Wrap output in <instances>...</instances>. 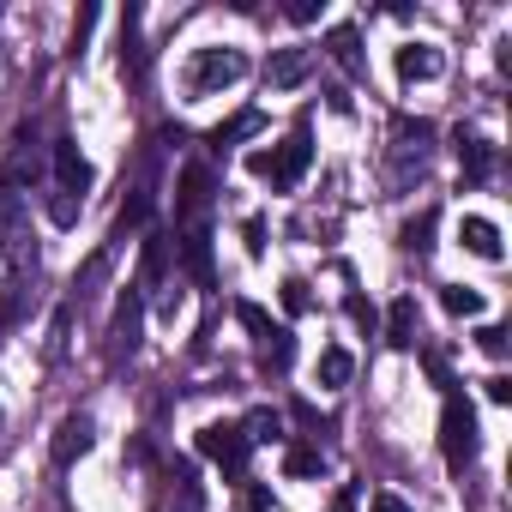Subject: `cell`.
Wrapping results in <instances>:
<instances>
[{"label":"cell","instance_id":"6da1fadb","mask_svg":"<svg viewBox=\"0 0 512 512\" xmlns=\"http://www.w3.org/2000/svg\"><path fill=\"white\" fill-rule=\"evenodd\" d=\"M308 163H314V139H308V121L284 139V145H272V151H253L247 157V169L260 175V181H272V193H296L302 187V175H308Z\"/></svg>","mask_w":512,"mask_h":512},{"label":"cell","instance_id":"7a4b0ae2","mask_svg":"<svg viewBox=\"0 0 512 512\" xmlns=\"http://www.w3.org/2000/svg\"><path fill=\"white\" fill-rule=\"evenodd\" d=\"M253 73V61H247V49H229V43H211V49H199L193 61H187V91L193 97H217V91H229V85H241Z\"/></svg>","mask_w":512,"mask_h":512},{"label":"cell","instance_id":"3957f363","mask_svg":"<svg viewBox=\"0 0 512 512\" xmlns=\"http://www.w3.org/2000/svg\"><path fill=\"white\" fill-rule=\"evenodd\" d=\"M440 452L452 470H470L482 452V428H476V410L464 392H446V404H440Z\"/></svg>","mask_w":512,"mask_h":512},{"label":"cell","instance_id":"277c9868","mask_svg":"<svg viewBox=\"0 0 512 512\" xmlns=\"http://www.w3.org/2000/svg\"><path fill=\"white\" fill-rule=\"evenodd\" d=\"M428 151H434V127L404 115V121L392 127V187H410V175L428 169Z\"/></svg>","mask_w":512,"mask_h":512},{"label":"cell","instance_id":"5b68a950","mask_svg":"<svg viewBox=\"0 0 512 512\" xmlns=\"http://www.w3.org/2000/svg\"><path fill=\"white\" fill-rule=\"evenodd\" d=\"M211 193H217L211 169H205V163H187V169H181V187H175V223H181V229L205 223V211H211Z\"/></svg>","mask_w":512,"mask_h":512},{"label":"cell","instance_id":"8992f818","mask_svg":"<svg viewBox=\"0 0 512 512\" xmlns=\"http://www.w3.org/2000/svg\"><path fill=\"white\" fill-rule=\"evenodd\" d=\"M139 332H145V296L127 284V296L115 302V320H109V362L133 356L139 350Z\"/></svg>","mask_w":512,"mask_h":512},{"label":"cell","instance_id":"52a82bcc","mask_svg":"<svg viewBox=\"0 0 512 512\" xmlns=\"http://www.w3.org/2000/svg\"><path fill=\"white\" fill-rule=\"evenodd\" d=\"M91 446H97V416H91V410H73V416H61V428H55V446H49V452H55V464H61V470H73V464H79Z\"/></svg>","mask_w":512,"mask_h":512},{"label":"cell","instance_id":"ba28073f","mask_svg":"<svg viewBox=\"0 0 512 512\" xmlns=\"http://www.w3.org/2000/svg\"><path fill=\"white\" fill-rule=\"evenodd\" d=\"M49 163H55V193H73V199L91 193V163H85L79 139H55L49 145Z\"/></svg>","mask_w":512,"mask_h":512},{"label":"cell","instance_id":"9c48e42d","mask_svg":"<svg viewBox=\"0 0 512 512\" xmlns=\"http://www.w3.org/2000/svg\"><path fill=\"white\" fill-rule=\"evenodd\" d=\"M199 452H205V458H217L229 476H241V464H247V452H253V446L241 440V428H235V422H205V428H199Z\"/></svg>","mask_w":512,"mask_h":512},{"label":"cell","instance_id":"30bf717a","mask_svg":"<svg viewBox=\"0 0 512 512\" xmlns=\"http://www.w3.org/2000/svg\"><path fill=\"white\" fill-rule=\"evenodd\" d=\"M446 73V55H440V43H404L398 49V85H428V79H440Z\"/></svg>","mask_w":512,"mask_h":512},{"label":"cell","instance_id":"8fae6325","mask_svg":"<svg viewBox=\"0 0 512 512\" xmlns=\"http://www.w3.org/2000/svg\"><path fill=\"white\" fill-rule=\"evenodd\" d=\"M308 73H314V55H308L302 43L272 49V61H266V85H272V91H296V85H308Z\"/></svg>","mask_w":512,"mask_h":512},{"label":"cell","instance_id":"7c38bea8","mask_svg":"<svg viewBox=\"0 0 512 512\" xmlns=\"http://www.w3.org/2000/svg\"><path fill=\"white\" fill-rule=\"evenodd\" d=\"M169 247H175V241H169L163 229H151V235H145V247H139V278H133V290H139V296L163 290V272H169Z\"/></svg>","mask_w":512,"mask_h":512},{"label":"cell","instance_id":"4fadbf2b","mask_svg":"<svg viewBox=\"0 0 512 512\" xmlns=\"http://www.w3.org/2000/svg\"><path fill=\"white\" fill-rule=\"evenodd\" d=\"M452 151H458V169H464V181H488V175H494V145H488L482 133L458 127V133H452Z\"/></svg>","mask_w":512,"mask_h":512},{"label":"cell","instance_id":"5bb4252c","mask_svg":"<svg viewBox=\"0 0 512 512\" xmlns=\"http://www.w3.org/2000/svg\"><path fill=\"white\" fill-rule=\"evenodd\" d=\"M458 247H464V253H476V260H488V266L506 253V247H500V223H494V217H476V211L458 223Z\"/></svg>","mask_w":512,"mask_h":512},{"label":"cell","instance_id":"9a60e30c","mask_svg":"<svg viewBox=\"0 0 512 512\" xmlns=\"http://www.w3.org/2000/svg\"><path fill=\"white\" fill-rule=\"evenodd\" d=\"M416 338H422L416 296H398V302L386 308V344H392V350H416Z\"/></svg>","mask_w":512,"mask_h":512},{"label":"cell","instance_id":"2e32d148","mask_svg":"<svg viewBox=\"0 0 512 512\" xmlns=\"http://www.w3.org/2000/svg\"><path fill=\"white\" fill-rule=\"evenodd\" d=\"M181 266L199 278V284H211V223H193V229H181Z\"/></svg>","mask_w":512,"mask_h":512},{"label":"cell","instance_id":"e0dca14e","mask_svg":"<svg viewBox=\"0 0 512 512\" xmlns=\"http://www.w3.org/2000/svg\"><path fill=\"white\" fill-rule=\"evenodd\" d=\"M326 55L350 73V79H362L368 73V61H362V31L356 25H332V37H326Z\"/></svg>","mask_w":512,"mask_h":512},{"label":"cell","instance_id":"ac0fdd59","mask_svg":"<svg viewBox=\"0 0 512 512\" xmlns=\"http://www.w3.org/2000/svg\"><path fill=\"white\" fill-rule=\"evenodd\" d=\"M37 278V272H31ZM31 278H7V296H0V338H7L31 308H37V290H31Z\"/></svg>","mask_w":512,"mask_h":512},{"label":"cell","instance_id":"d6986e66","mask_svg":"<svg viewBox=\"0 0 512 512\" xmlns=\"http://www.w3.org/2000/svg\"><path fill=\"white\" fill-rule=\"evenodd\" d=\"M235 428H241L247 446H284V416L266 410V404H260V410H247V422H235Z\"/></svg>","mask_w":512,"mask_h":512},{"label":"cell","instance_id":"ffe728a7","mask_svg":"<svg viewBox=\"0 0 512 512\" xmlns=\"http://www.w3.org/2000/svg\"><path fill=\"white\" fill-rule=\"evenodd\" d=\"M314 380H320L326 392L350 386V380H356V356H350L344 344H326V350H320V368H314Z\"/></svg>","mask_w":512,"mask_h":512},{"label":"cell","instance_id":"44dd1931","mask_svg":"<svg viewBox=\"0 0 512 512\" xmlns=\"http://www.w3.org/2000/svg\"><path fill=\"white\" fill-rule=\"evenodd\" d=\"M434 223H440V211H434V205H422L416 217H404L398 247H404V253H428V247H434Z\"/></svg>","mask_w":512,"mask_h":512},{"label":"cell","instance_id":"7402d4cb","mask_svg":"<svg viewBox=\"0 0 512 512\" xmlns=\"http://www.w3.org/2000/svg\"><path fill=\"white\" fill-rule=\"evenodd\" d=\"M169 482H175V488H169V512H205V488H199L193 464H175Z\"/></svg>","mask_w":512,"mask_h":512},{"label":"cell","instance_id":"603a6c76","mask_svg":"<svg viewBox=\"0 0 512 512\" xmlns=\"http://www.w3.org/2000/svg\"><path fill=\"white\" fill-rule=\"evenodd\" d=\"M440 308L452 314V320H482V290H470V284H440Z\"/></svg>","mask_w":512,"mask_h":512},{"label":"cell","instance_id":"cb8c5ba5","mask_svg":"<svg viewBox=\"0 0 512 512\" xmlns=\"http://www.w3.org/2000/svg\"><path fill=\"white\" fill-rule=\"evenodd\" d=\"M284 476H290V482L326 476V452H320V446H290V452H284Z\"/></svg>","mask_w":512,"mask_h":512},{"label":"cell","instance_id":"d4e9b609","mask_svg":"<svg viewBox=\"0 0 512 512\" xmlns=\"http://www.w3.org/2000/svg\"><path fill=\"white\" fill-rule=\"evenodd\" d=\"M247 133H260V109H241V115H229L223 127H211V151H229V145H241Z\"/></svg>","mask_w":512,"mask_h":512},{"label":"cell","instance_id":"484cf974","mask_svg":"<svg viewBox=\"0 0 512 512\" xmlns=\"http://www.w3.org/2000/svg\"><path fill=\"white\" fill-rule=\"evenodd\" d=\"M235 320H241V326L253 332V344H260V350H266V344H272V338L284 332V326H272V314H266L260 302H235Z\"/></svg>","mask_w":512,"mask_h":512},{"label":"cell","instance_id":"4316f807","mask_svg":"<svg viewBox=\"0 0 512 512\" xmlns=\"http://www.w3.org/2000/svg\"><path fill=\"white\" fill-rule=\"evenodd\" d=\"M73 308H79V302L67 296V302L55 308V320H49V344H43V356H49V362H61V356H67V332H73Z\"/></svg>","mask_w":512,"mask_h":512},{"label":"cell","instance_id":"83f0119b","mask_svg":"<svg viewBox=\"0 0 512 512\" xmlns=\"http://www.w3.org/2000/svg\"><path fill=\"white\" fill-rule=\"evenodd\" d=\"M79 211H85V199H73V193H49V223H55V229H73Z\"/></svg>","mask_w":512,"mask_h":512},{"label":"cell","instance_id":"f1b7e54d","mask_svg":"<svg viewBox=\"0 0 512 512\" xmlns=\"http://www.w3.org/2000/svg\"><path fill=\"white\" fill-rule=\"evenodd\" d=\"M278 296H284V314H308V308H314L308 278H284V290H278Z\"/></svg>","mask_w":512,"mask_h":512},{"label":"cell","instance_id":"f546056e","mask_svg":"<svg viewBox=\"0 0 512 512\" xmlns=\"http://www.w3.org/2000/svg\"><path fill=\"white\" fill-rule=\"evenodd\" d=\"M241 241H247V260H266V217H247Z\"/></svg>","mask_w":512,"mask_h":512},{"label":"cell","instance_id":"4dcf8cb0","mask_svg":"<svg viewBox=\"0 0 512 512\" xmlns=\"http://www.w3.org/2000/svg\"><path fill=\"white\" fill-rule=\"evenodd\" d=\"M368 512H416V506H410L398 488H374V494H368Z\"/></svg>","mask_w":512,"mask_h":512},{"label":"cell","instance_id":"1f68e13d","mask_svg":"<svg viewBox=\"0 0 512 512\" xmlns=\"http://www.w3.org/2000/svg\"><path fill=\"white\" fill-rule=\"evenodd\" d=\"M266 362H272V368H290V362H296V338H290V332H278V338L266 344Z\"/></svg>","mask_w":512,"mask_h":512},{"label":"cell","instance_id":"d6a6232c","mask_svg":"<svg viewBox=\"0 0 512 512\" xmlns=\"http://www.w3.org/2000/svg\"><path fill=\"white\" fill-rule=\"evenodd\" d=\"M476 344L500 362V356H506V326H482V332H476Z\"/></svg>","mask_w":512,"mask_h":512},{"label":"cell","instance_id":"836d02e7","mask_svg":"<svg viewBox=\"0 0 512 512\" xmlns=\"http://www.w3.org/2000/svg\"><path fill=\"white\" fill-rule=\"evenodd\" d=\"M320 7H326V0H290V7H284V13H290L296 25H314V19H320Z\"/></svg>","mask_w":512,"mask_h":512},{"label":"cell","instance_id":"e575fe53","mask_svg":"<svg viewBox=\"0 0 512 512\" xmlns=\"http://www.w3.org/2000/svg\"><path fill=\"white\" fill-rule=\"evenodd\" d=\"M422 362H428V374H434V386H446V392H452V368H446V362H440L434 350H422Z\"/></svg>","mask_w":512,"mask_h":512},{"label":"cell","instance_id":"d590c367","mask_svg":"<svg viewBox=\"0 0 512 512\" xmlns=\"http://www.w3.org/2000/svg\"><path fill=\"white\" fill-rule=\"evenodd\" d=\"M241 506H247V512H272V494H266V488H260V482H253V488H247V500H241Z\"/></svg>","mask_w":512,"mask_h":512},{"label":"cell","instance_id":"8d00e7d4","mask_svg":"<svg viewBox=\"0 0 512 512\" xmlns=\"http://www.w3.org/2000/svg\"><path fill=\"white\" fill-rule=\"evenodd\" d=\"M488 398H494V404H512V380H506V374H494V380H488Z\"/></svg>","mask_w":512,"mask_h":512},{"label":"cell","instance_id":"74e56055","mask_svg":"<svg viewBox=\"0 0 512 512\" xmlns=\"http://www.w3.org/2000/svg\"><path fill=\"white\" fill-rule=\"evenodd\" d=\"M350 320H356V326H374V308H368L362 296H350Z\"/></svg>","mask_w":512,"mask_h":512}]
</instances>
